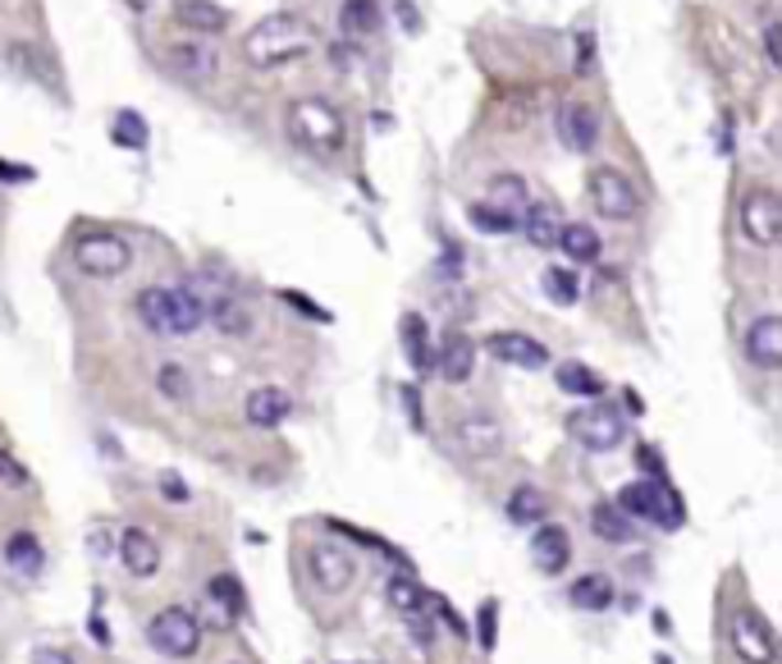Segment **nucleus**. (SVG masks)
Instances as JSON below:
<instances>
[{
  "mask_svg": "<svg viewBox=\"0 0 782 664\" xmlns=\"http://www.w3.org/2000/svg\"><path fill=\"white\" fill-rule=\"evenodd\" d=\"M467 221H472L481 234H513V229H517L513 216H504V211H494V206H485V202L467 206Z\"/></svg>",
  "mask_w": 782,
  "mask_h": 664,
  "instance_id": "f704fd0d",
  "label": "nucleus"
},
{
  "mask_svg": "<svg viewBox=\"0 0 782 664\" xmlns=\"http://www.w3.org/2000/svg\"><path fill=\"white\" fill-rule=\"evenodd\" d=\"M0 481H6V486H14V491H23L33 476L23 472V463H19L14 454H6V449H0Z\"/></svg>",
  "mask_w": 782,
  "mask_h": 664,
  "instance_id": "ea45409f",
  "label": "nucleus"
},
{
  "mask_svg": "<svg viewBox=\"0 0 782 664\" xmlns=\"http://www.w3.org/2000/svg\"><path fill=\"white\" fill-rule=\"evenodd\" d=\"M179 23L193 28V33H221V28L229 23V14L221 6H211V0H179Z\"/></svg>",
  "mask_w": 782,
  "mask_h": 664,
  "instance_id": "a878e982",
  "label": "nucleus"
},
{
  "mask_svg": "<svg viewBox=\"0 0 782 664\" xmlns=\"http://www.w3.org/2000/svg\"><path fill=\"white\" fill-rule=\"evenodd\" d=\"M307 564H311V578H317V587L330 591V596L349 591L353 578H357L353 555L343 550V546H334V540H317V546H311V555H307Z\"/></svg>",
  "mask_w": 782,
  "mask_h": 664,
  "instance_id": "9b49d317",
  "label": "nucleus"
},
{
  "mask_svg": "<svg viewBox=\"0 0 782 664\" xmlns=\"http://www.w3.org/2000/svg\"><path fill=\"white\" fill-rule=\"evenodd\" d=\"M156 385H161V395H170L174 404L188 399V372L179 367V362H165V367L156 372Z\"/></svg>",
  "mask_w": 782,
  "mask_h": 664,
  "instance_id": "4c0bfd02",
  "label": "nucleus"
},
{
  "mask_svg": "<svg viewBox=\"0 0 782 664\" xmlns=\"http://www.w3.org/2000/svg\"><path fill=\"white\" fill-rule=\"evenodd\" d=\"M549 513V500L536 491V486H517L513 500H508V518L513 523H540Z\"/></svg>",
  "mask_w": 782,
  "mask_h": 664,
  "instance_id": "c756f323",
  "label": "nucleus"
},
{
  "mask_svg": "<svg viewBox=\"0 0 782 664\" xmlns=\"http://www.w3.org/2000/svg\"><path fill=\"white\" fill-rule=\"evenodd\" d=\"M590 202H596V211L604 221H632L636 216V206H641V197H636V184L622 170H613V165H600V170H590Z\"/></svg>",
  "mask_w": 782,
  "mask_h": 664,
  "instance_id": "1a4fd4ad",
  "label": "nucleus"
},
{
  "mask_svg": "<svg viewBox=\"0 0 782 664\" xmlns=\"http://www.w3.org/2000/svg\"><path fill=\"white\" fill-rule=\"evenodd\" d=\"M746 357L756 362L760 372L782 367V321L778 317H760V321L746 325Z\"/></svg>",
  "mask_w": 782,
  "mask_h": 664,
  "instance_id": "ddd939ff",
  "label": "nucleus"
},
{
  "mask_svg": "<svg viewBox=\"0 0 782 664\" xmlns=\"http://www.w3.org/2000/svg\"><path fill=\"white\" fill-rule=\"evenodd\" d=\"M421 600H426V591H421V582H417V578H408V572H398V578H389V606H394V610L413 614V610H421Z\"/></svg>",
  "mask_w": 782,
  "mask_h": 664,
  "instance_id": "473e14b6",
  "label": "nucleus"
},
{
  "mask_svg": "<svg viewBox=\"0 0 782 664\" xmlns=\"http://www.w3.org/2000/svg\"><path fill=\"white\" fill-rule=\"evenodd\" d=\"M554 129H558L563 147H572V152H590V147L600 142V115L590 110L586 101H568V106L558 110Z\"/></svg>",
  "mask_w": 782,
  "mask_h": 664,
  "instance_id": "f8f14e48",
  "label": "nucleus"
},
{
  "mask_svg": "<svg viewBox=\"0 0 782 664\" xmlns=\"http://www.w3.org/2000/svg\"><path fill=\"white\" fill-rule=\"evenodd\" d=\"M170 69L183 74L188 83H211L215 78V51L202 42H174L170 46Z\"/></svg>",
  "mask_w": 782,
  "mask_h": 664,
  "instance_id": "a211bd4d",
  "label": "nucleus"
},
{
  "mask_svg": "<svg viewBox=\"0 0 782 664\" xmlns=\"http://www.w3.org/2000/svg\"><path fill=\"white\" fill-rule=\"evenodd\" d=\"M74 261H78L83 276L115 280V276H124V270L133 266V248L124 244L119 234H110V229H92V234H83L78 244H74Z\"/></svg>",
  "mask_w": 782,
  "mask_h": 664,
  "instance_id": "39448f33",
  "label": "nucleus"
},
{
  "mask_svg": "<svg viewBox=\"0 0 782 664\" xmlns=\"http://www.w3.org/2000/svg\"><path fill=\"white\" fill-rule=\"evenodd\" d=\"M138 317L147 321V330L156 335H170L183 340L206 321V303L193 289H179V285H151L138 293Z\"/></svg>",
  "mask_w": 782,
  "mask_h": 664,
  "instance_id": "f03ea898",
  "label": "nucleus"
},
{
  "mask_svg": "<svg viewBox=\"0 0 782 664\" xmlns=\"http://www.w3.org/2000/svg\"><path fill=\"white\" fill-rule=\"evenodd\" d=\"M375 23H381V6H375V0H343V28L371 33Z\"/></svg>",
  "mask_w": 782,
  "mask_h": 664,
  "instance_id": "e433bc0d",
  "label": "nucleus"
},
{
  "mask_svg": "<svg viewBox=\"0 0 782 664\" xmlns=\"http://www.w3.org/2000/svg\"><path fill=\"white\" fill-rule=\"evenodd\" d=\"M558 385L568 389V395H577V399L604 395V376H596L586 362H563V367H558Z\"/></svg>",
  "mask_w": 782,
  "mask_h": 664,
  "instance_id": "cd10ccee",
  "label": "nucleus"
},
{
  "mask_svg": "<svg viewBox=\"0 0 782 664\" xmlns=\"http://www.w3.org/2000/svg\"><path fill=\"white\" fill-rule=\"evenodd\" d=\"M476 642L485 651H494V642H499V606H494V600H485L481 614H476Z\"/></svg>",
  "mask_w": 782,
  "mask_h": 664,
  "instance_id": "58836bf2",
  "label": "nucleus"
},
{
  "mask_svg": "<svg viewBox=\"0 0 782 664\" xmlns=\"http://www.w3.org/2000/svg\"><path fill=\"white\" fill-rule=\"evenodd\" d=\"M0 179H10V184H28V179H33V170H28V165H10V161H0Z\"/></svg>",
  "mask_w": 782,
  "mask_h": 664,
  "instance_id": "37998d69",
  "label": "nucleus"
},
{
  "mask_svg": "<svg viewBox=\"0 0 782 664\" xmlns=\"http://www.w3.org/2000/svg\"><path fill=\"white\" fill-rule=\"evenodd\" d=\"M568 436L581 440L586 449L609 454V449H618L622 436H628V421H622L618 408H609V404H586V408L568 413Z\"/></svg>",
  "mask_w": 782,
  "mask_h": 664,
  "instance_id": "423d86ee",
  "label": "nucleus"
},
{
  "mask_svg": "<svg viewBox=\"0 0 782 664\" xmlns=\"http://www.w3.org/2000/svg\"><path fill=\"white\" fill-rule=\"evenodd\" d=\"M289 413H293V399L279 385H261L247 395V421H253V427H279Z\"/></svg>",
  "mask_w": 782,
  "mask_h": 664,
  "instance_id": "6ab92c4d",
  "label": "nucleus"
},
{
  "mask_svg": "<svg viewBox=\"0 0 782 664\" xmlns=\"http://www.w3.org/2000/svg\"><path fill=\"white\" fill-rule=\"evenodd\" d=\"M485 206H494V211H504V216L522 221V211L531 206V197H526V179H517V174H499V179H490V197H485Z\"/></svg>",
  "mask_w": 782,
  "mask_h": 664,
  "instance_id": "4be33fe9",
  "label": "nucleus"
},
{
  "mask_svg": "<svg viewBox=\"0 0 782 664\" xmlns=\"http://www.w3.org/2000/svg\"><path fill=\"white\" fill-rule=\"evenodd\" d=\"M115 546H119V559L133 578H151V572L161 568V546H156V536L142 532V527H124Z\"/></svg>",
  "mask_w": 782,
  "mask_h": 664,
  "instance_id": "dca6fc26",
  "label": "nucleus"
},
{
  "mask_svg": "<svg viewBox=\"0 0 782 664\" xmlns=\"http://www.w3.org/2000/svg\"><path fill=\"white\" fill-rule=\"evenodd\" d=\"M458 445L467 449L472 459H494L499 449H504V436H499V427L494 421H485V417H467V421H458Z\"/></svg>",
  "mask_w": 782,
  "mask_h": 664,
  "instance_id": "aec40b11",
  "label": "nucleus"
},
{
  "mask_svg": "<svg viewBox=\"0 0 782 664\" xmlns=\"http://www.w3.org/2000/svg\"><path fill=\"white\" fill-rule=\"evenodd\" d=\"M398 335H403V353H408V362L417 372H430L435 367V353H430V330L417 312H408L398 321Z\"/></svg>",
  "mask_w": 782,
  "mask_h": 664,
  "instance_id": "5701e85b",
  "label": "nucleus"
},
{
  "mask_svg": "<svg viewBox=\"0 0 782 664\" xmlns=\"http://www.w3.org/2000/svg\"><path fill=\"white\" fill-rule=\"evenodd\" d=\"M782 28L769 19V28H764V55H769V65H782Z\"/></svg>",
  "mask_w": 782,
  "mask_h": 664,
  "instance_id": "a19ab883",
  "label": "nucleus"
},
{
  "mask_svg": "<svg viewBox=\"0 0 782 664\" xmlns=\"http://www.w3.org/2000/svg\"><path fill=\"white\" fill-rule=\"evenodd\" d=\"M289 138L311 157H339L343 142H349V125H343V110L325 97H298L289 106Z\"/></svg>",
  "mask_w": 782,
  "mask_h": 664,
  "instance_id": "7ed1b4c3",
  "label": "nucleus"
},
{
  "mask_svg": "<svg viewBox=\"0 0 782 664\" xmlns=\"http://www.w3.org/2000/svg\"><path fill=\"white\" fill-rule=\"evenodd\" d=\"M741 238L756 248H773L782 238V202L773 189H750L741 197Z\"/></svg>",
  "mask_w": 782,
  "mask_h": 664,
  "instance_id": "0eeeda50",
  "label": "nucleus"
},
{
  "mask_svg": "<svg viewBox=\"0 0 782 664\" xmlns=\"http://www.w3.org/2000/svg\"><path fill=\"white\" fill-rule=\"evenodd\" d=\"M311 46H317V33H311V23H302L298 14H270L243 38V55L253 60L257 69L293 65Z\"/></svg>",
  "mask_w": 782,
  "mask_h": 664,
  "instance_id": "f257e3e1",
  "label": "nucleus"
},
{
  "mask_svg": "<svg viewBox=\"0 0 782 664\" xmlns=\"http://www.w3.org/2000/svg\"><path fill=\"white\" fill-rule=\"evenodd\" d=\"M6 564H10L14 572H23V578H38L42 564H46L42 540H38L33 532H14V536L6 540Z\"/></svg>",
  "mask_w": 782,
  "mask_h": 664,
  "instance_id": "b1692460",
  "label": "nucleus"
},
{
  "mask_svg": "<svg viewBox=\"0 0 782 664\" xmlns=\"http://www.w3.org/2000/svg\"><path fill=\"white\" fill-rule=\"evenodd\" d=\"M540 285H545V293H549V303H563V308H572L577 293H581L577 276H572V270H563V266H549L545 276H540Z\"/></svg>",
  "mask_w": 782,
  "mask_h": 664,
  "instance_id": "2f4dec72",
  "label": "nucleus"
},
{
  "mask_svg": "<svg viewBox=\"0 0 782 664\" xmlns=\"http://www.w3.org/2000/svg\"><path fill=\"white\" fill-rule=\"evenodd\" d=\"M398 395H403V408H408V421H413V427L421 431V395H417V389H413V385H403V389H398Z\"/></svg>",
  "mask_w": 782,
  "mask_h": 664,
  "instance_id": "79ce46f5",
  "label": "nucleus"
},
{
  "mask_svg": "<svg viewBox=\"0 0 782 664\" xmlns=\"http://www.w3.org/2000/svg\"><path fill=\"white\" fill-rule=\"evenodd\" d=\"M211 600L225 610V623L243 610V587H238V578H229V572H221V578H211Z\"/></svg>",
  "mask_w": 782,
  "mask_h": 664,
  "instance_id": "c9c22d12",
  "label": "nucleus"
},
{
  "mask_svg": "<svg viewBox=\"0 0 782 664\" xmlns=\"http://www.w3.org/2000/svg\"><path fill=\"white\" fill-rule=\"evenodd\" d=\"M110 138H115L119 147H129V152H142V147H147V119H142L138 110H119Z\"/></svg>",
  "mask_w": 782,
  "mask_h": 664,
  "instance_id": "7c9ffc66",
  "label": "nucleus"
},
{
  "mask_svg": "<svg viewBox=\"0 0 782 664\" xmlns=\"http://www.w3.org/2000/svg\"><path fill=\"white\" fill-rule=\"evenodd\" d=\"M408 623H413V638H421V642H430V638H435V628H430V619H426L421 610H413V619H408Z\"/></svg>",
  "mask_w": 782,
  "mask_h": 664,
  "instance_id": "c03bdc74",
  "label": "nucleus"
},
{
  "mask_svg": "<svg viewBox=\"0 0 782 664\" xmlns=\"http://www.w3.org/2000/svg\"><path fill=\"white\" fill-rule=\"evenodd\" d=\"M490 353L499 362H508V367H526V372H540L549 362V349L531 335H517V330H499V335H490Z\"/></svg>",
  "mask_w": 782,
  "mask_h": 664,
  "instance_id": "4468645a",
  "label": "nucleus"
},
{
  "mask_svg": "<svg viewBox=\"0 0 782 664\" xmlns=\"http://www.w3.org/2000/svg\"><path fill=\"white\" fill-rule=\"evenodd\" d=\"M568 559H572V536L563 532L558 523H545V527H536V536H531V564H536L540 572H563L568 568Z\"/></svg>",
  "mask_w": 782,
  "mask_h": 664,
  "instance_id": "2eb2a0df",
  "label": "nucleus"
},
{
  "mask_svg": "<svg viewBox=\"0 0 782 664\" xmlns=\"http://www.w3.org/2000/svg\"><path fill=\"white\" fill-rule=\"evenodd\" d=\"M568 600L577 610H609L613 606V582L604 578V572H586V578H577L572 587H568Z\"/></svg>",
  "mask_w": 782,
  "mask_h": 664,
  "instance_id": "393cba45",
  "label": "nucleus"
},
{
  "mask_svg": "<svg viewBox=\"0 0 782 664\" xmlns=\"http://www.w3.org/2000/svg\"><path fill=\"white\" fill-rule=\"evenodd\" d=\"M558 248L568 253L572 261H596L600 257V234L590 225H563L558 229Z\"/></svg>",
  "mask_w": 782,
  "mask_h": 664,
  "instance_id": "c85d7f7f",
  "label": "nucleus"
},
{
  "mask_svg": "<svg viewBox=\"0 0 782 664\" xmlns=\"http://www.w3.org/2000/svg\"><path fill=\"white\" fill-rule=\"evenodd\" d=\"M211 317H215V325H221V335H247V330H253V317H247V308L234 303V298H221Z\"/></svg>",
  "mask_w": 782,
  "mask_h": 664,
  "instance_id": "72a5a7b5",
  "label": "nucleus"
},
{
  "mask_svg": "<svg viewBox=\"0 0 782 664\" xmlns=\"http://www.w3.org/2000/svg\"><path fill=\"white\" fill-rule=\"evenodd\" d=\"M590 527H596V536H604V540H613V546H622V540H632V518L622 513L618 504H596L590 508Z\"/></svg>",
  "mask_w": 782,
  "mask_h": 664,
  "instance_id": "bb28decb",
  "label": "nucleus"
},
{
  "mask_svg": "<svg viewBox=\"0 0 782 664\" xmlns=\"http://www.w3.org/2000/svg\"><path fill=\"white\" fill-rule=\"evenodd\" d=\"M33 664H74V660H69L65 651H38V655H33Z\"/></svg>",
  "mask_w": 782,
  "mask_h": 664,
  "instance_id": "49530a36",
  "label": "nucleus"
},
{
  "mask_svg": "<svg viewBox=\"0 0 782 664\" xmlns=\"http://www.w3.org/2000/svg\"><path fill=\"white\" fill-rule=\"evenodd\" d=\"M618 508L628 513V518H641V523H654L664 532H677L686 523V508H682V495L668 491V481H632V486L618 491Z\"/></svg>",
  "mask_w": 782,
  "mask_h": 664,
  "instance_id": "20e7f679",
  "label": "nucleus"
},
{
  "mask_svg": "<svg viewBox=\"0 0 782 664\" xmlns=\"http://www.w3.org/2000/svg\"><path fill=\"white\" fill-rule=\"evenodd\" d=\"M435 367H440V376L449 385H462V381H472L476 372V344L462 335V330H449L444 344H440V357H435Z\"/></svg>",
  "mask_w": 782,
  "mask_h": 664,
  "instance_id": "f3484780",
  "label": "nucleus"
},
{
  "mask_svg": "<svg viewBox=\"0 0 782 664\" xmlns=\"http://www.w3.org/2000/svg\"><path fill=\"white\" fill-rule=\"evenodd\" d=\"M147 638H151V646H161V655L188 660V655H197V646H202V623H197V614L170 606V610H161L151 619Z\"/></svg>",
  "mask_w": 782,
  "mask_h": 664,
  "instance_id": "6e6552de",
  "label": "nucleus"
},
{
  "mask_svg": "<svg viewBox=\"0 0 782 664\" xmlns=\"http://www.w3.org/2000/svg\"><path fill=\"white\" fill-rule=\"evenodd\" d=\"M728 638L741 664H773L778 660V638L760 610H737L728 619Z\"/></svg>",
  "mask_w": 782,
  "mask_h": 664,
  "instance_id": "9d476101",
  "label": "nucleus"
},
{
  "mask_svg": "<svg viewBox=\"0 0 782 664\" xmlns=\"http://www.w3.org/2000/svg\"><path fill=\"white\" fill-rule=\"evenodd\" d=\"M285 298H289V303H293L298 312H307V317H317V321H330V312H321V308H311V303H307V298H302V293H285Z\"/></svg>",
  "mask_w": 782,
  "mask_h": 664,
  "instance_id": "a18cd8bd",
  "label": "nucleus"
},
{
  "mask_svg": "<svg viewBox=\"0 0 782 664\" xmlns=\"http://www.w3.org/2000/svg\"><path fill=\"white\" fill-rule=\"evenodd\" d=\"M517 229H526V238L536 248H558V229H563V216H558V206L549 202H536V206H526L522 211V221Z\"/></svg>",
  "mask_w": 782,
  "mask_h": 664,
  "instance_id": "412c9836",
  "label": "nucleus"
}]
</instances>
